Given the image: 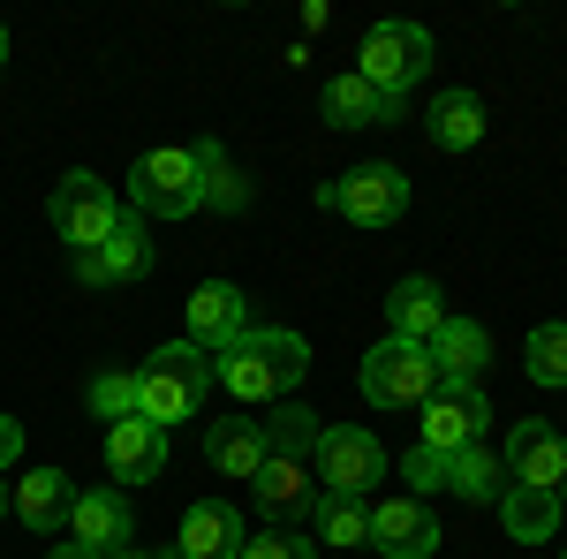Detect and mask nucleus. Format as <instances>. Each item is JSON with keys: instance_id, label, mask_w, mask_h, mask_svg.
<instances>
[{"instance_id": "f257e3e1", "label": "nucleus", "mask_w": 567, "mask_h": 559, "mask_svg": "<svg viewBox=\"0 0 567 559\" xmlns=\"http://www.w3.org/2000/svg\"><path fill=\"white\" fill-rule=\"evenodd\" d=\"M310 371V348L303 333L288 325H250L243 341H227L213 355V386L235 393V408H258V401H288Z\"/></svg>"}, {"instance_id": "f03ea898", "label": "nucleus", "mask_w": 567, "mask_h": 559, "mask_svg": "<svg viewBox=\"0 0 567 559\" xmlns=\"http://www.w3.org/2000/svg\"><path fill=\"white\" fill-rule=\"evenodd\" d=\"M205 393H213V355L189 341H167L152 348L144 363H136V416L144 424H189L197 408H205Z\"/></svg>"}, {"instance_id": "7ed1b4c3", "label": "nucleus", "mask_w": 567, "mask_h": 559, "mask_svg": "<svg viewBox=\"0 0 567 559\" xmlns=\"http://www.w3.org/2000/svg\"><path fill=\"white\" fill-rule=\"evenodd\" d=\"M130 213L136 219H189L205 213V182H197V152L189 144H159L130 167Z\"/></svg>"}, {"instance_id": "20e7f679", "label": "nucleus", "mask_w": 567, "mask_h": 559, "mask_svg": "<svg viewBox=\"0 0 567 559\" xmlns=\"http://www.w3.org/2000/svg\"><path fill=\"white\" fill-rule=\"evenodd\" d=\"M45 219H53V235H61V250L69 258H91L106 235H114V219H122V197L99 182L91 167L76 174H61L53 182V197H45Z\"/></svg>"}, {"instance_id": "39448f33", "label": "nucleus", "mask_w": 567, "mask_h": 559, "mask_svg": "<svg viewBox=\"0 0 567 559\" xmlns=\"http://www.w3.org/2000/svg\"><path fill=\"white\" fill-rule=\"evenodd\" d=\"M432 69V31L424 23H371L363 31V53H355V76L379 91V99H409V84Z\"/></svg>"}, {"instance_id": "423d86ee", "label": "nucleus", "mask_w": 567, "mask_h": 559, "mask_svg": "<svg viewBox=\"0 0 567 559\" xmlns=\"http://www.w3.org/2000/svg\"><path fill=\"white\" fill-rule=\"evenodd\" d=\"M318 205L333 219H349V227H393V219L409 213V174L393 167V159H371V167L333 174L318 189Z\"/></svg>"}, {"instance_id": "0eeeda50", "label": "nucleus", "mask_w": 567, "mask_h": 559, "mask_svg": "<svg viewBox=\"0 0 567 559\" xmlns=\"http://www.w3.org/2000/svg\"><path fill=\"white\" fill-rule=\"evenodd\" d=\"M310 476H318V491H333V499H363V491L386 476V446L363 424H326L318 446H310Z\"/></svg>"}, {"instance_id": "6e6552de", "label": "nucleus", "mask_w": 567, "mask_h": 559, "mask_svg": "<svg viewBox=\"0 0 567 559\" xmlns=\"http://www.w3.org/2000/svg\"><path fill=\"white\" fill-rule=\"evenodd\" d=\"M355 386H363V401L371 408H424L439 393V371H432V355L416 341H379L371 355H363V371H355Z\"/></svg>"}, {"instance_id": "1a4fd4ad", "label": "nucleus", "mask_w": 567, "mask_h": 559, "mask_svg": "<svg viewBox=\"0 0 567 559\" xmlns=\"http://www.w3.org/2000/svg\"><path fill=\"white\" fill-rule=\"evenodd\" d=\"M69 537H76L84 552H99V559L130 552V537H136L130 499H122L114 484H76V507H69Z\"/></svg>"}, {"instance_id": "9d476101", "label": "nucleus", "mask_w": 567, "mask_h": 559, "mask_svg": "<svg viewBox=\"0 0 567 559\" xmlns=\"http://www.w3.org/2000/svg\"><path fill=\"white\" fill-rule=\"evenodd\" d=\"M484 424H492V401L484 386H439L424 401V438L416 446H432V454H462V446H477Z\"/></svg>"}, {"instance_id": "9b49d317", "label": "nucleus", "mask_w": 567, "mask_h": 559, "mask_svg": "<svg viewBox=\"0 0 567 559\" xmlns=\"http://www.w3.org/2000/svg\"><path fill=\"white\" fill-rule=\"evenodd\" d=\"M250 333V296L235 288V280H205L197 296H189V318H182V341L219 355L227 341H243Z\"/></svg>"}, {"instance_id": "f8f14e48", "label": "nucleus", "mask_w": 567, "mask_h": 559, "mask_svg": "<svg viewBox=\"0 0 567 559\" xmlns=\"http://www.w3.org/2000/svg\"><path fill=\"white\" fill-rule=\"evenodd\" d=\"M152 258H159V250H152L144 219L122 213V219H114V235H106L91 258H76V280H84V288H122V280H144V272H152Z\"/></svg>"}, {"instance_id": "ddd939ff", "label": "nucleus", "mask_w": 567, "mask_h": 559, "mask_svg": "<svg viewBox=\"0 0 567 559\" xmlns=\"http://www.w3.org/2000/svg\"><path fill=\"white\" fill-rule=\"evenodd\" d=\"M371 552H386V559H432L439 552V521L424 499H379L371 507Z\"/></svg>"}, {"instance_id": "4468645a", "label": "nucleus", "mask_w": 567, "mask_h": 559, "mask_svg": "<svg viewBox=\"0 0 567 559\" xmlns=\"http://www.w3.org/2000/svg\"><path fill=\"white\" fill-rule=\"evenodd\" d=\"M250 499H258V515L265 521H310L318 515V476L303 469V462H288V454H272L258 476H250Z\"/></svg>"}, {"instance_id": "2eb2a0df", "label": "nucleus", "mask_w": 567, "mask_h": 559, "mask_svg": "<svg viewBox=\"0 0 567 559\" xmlns=\"http://www.w3.org/2000/svg\"><path fill=\"white\" fill-rule=\"evenodd\" d=\"M507 484H537V491H560L567 484V438L553 424H515L507 431Z\"/></svg>"}, {"instance_id": "dca6fc26", "label": "nucleus", "mask_w": 567, "mask_h": 559, "mask_svg": "<svg viewBox=\"0 0 567 559\" xmlns=\"http://www.w3.org/2000/svg\"><path fill=\"white\" fill-rule=\"evenodd\" d=\"M424 355H432L439 386H484V371H492V333H484L477 318H446Z\"/></svg>"}, {"instance_id": "f3484780", "label": "nucleus", "mask_w": 567, "mask_h": 559, "mask_svg": "<svg viewBox=\"0 0 567 559\" xmlns=\"http://www.w3.org/2000/svg\"><path fill=\"white\" fill-rule=\"evenodd\" d=\"M243 507H227V499H197L189 515H182V545L167 559H235L243 552Z\"/></svg>"}, {"instance_id": "a211bd4d", "label": "nucleus", "mask_w": 567, "mask_h": 559, "mask_svg": "<svg viewBox=\"0 0 567 559\" xmlns=\"http://www.w3.org/2000/svg\"><path fill=\"white\" fill-rule=\"evenodd\" d=\"M8 507H16V521L31 537H61L69 529V507H76V484L61 469H31L23 484H8Z\"/></svg>"}, {"instance_id": "6ab92c4d", "label": "nucleus", "mask_w": 567, "mask_h": 559, "mask_svg": "<svg viewBox=\"0 0 567 559\" xmlns=\"http://www.w3.org/2000/svg\"><path fill=\"white\" fill-rule=\"evenodd\" d=\"M106 469H114V484H152V476L167 469V431L144 424V416L106 424Z\"/></svg>"}, {"instance_id": "aec40b11", "label": "nucleus", "mask_w": 567, "mask_h": 559, "mask_svg": "<svg viewBox=\"0 0 567 559\" xmlns=\"http://www.w3.org/2000/svg\"><path fill=\"white\" fill-rule=\"evenodd\" d=\"M446 318H454V310H446V296H439V280H424V272L393 280V296H386V325H393V341L432 348V333L446 325Z\"/></svg>"}, {"instance_id": "412c9836", "label": "nucleus", "mask_w": 567, "mask_h": 559, "mask_svg": "<svg viewBox=\"0 0 567 559\" xmlns=\"http://www.w3.org/2000/svg\"><path fill=\"white\" fill-rule=\"evenodd\" d=\"M318 114H326V130H386V122H401V106H393V99H379V91L363 84L355 69L318 91Z\"/></svg>"}, {"instance_id": "4be33fe9", "label": "nucleus", "mask_w": 567, "mask_h": 559, "mask_svg": "<svg viewBox=\"0 0 567 559\" xmlns=\"http://www.w3.org/2000/svg\"><path fill=\"white\" fill-rule=\"evenodd\" d=\"M205 462H213L219 476H235V484H250V476L272 462L265 424H250V416H227V424H213V431H205Z\"/></svg>"}, {"instance_id": "5701e85b", "label": "nucleus", "mask_w": 567, "mask_h": 559, "mask_svg": "<svg viewBox=\"0 0 567 559\" xmlns=\"http://www.w3.org/2000/svg\"><path fill=\"white\" fill-rule=\"evenodd\" d=\"M424 136H432L439 152H477L484 144V99L477 91H439L432 106H424Z\"/></svg>"}, {"instance_id": "b1692460", "label": "nucleus", "mask_w": 567, "mask_h": 559, "mask_svg": "<svg viewBox=\"0 0 567 559\" xmlns=\"http://www.w3.org/2000/svg\"><path fill=\"white\" fill-rule=\"evenodd\" d=\"M499 529H507L515 545H553V529H560V491L507 484V491H499Z\"/></svg>"}, {"instance_id": "393cba45", "label": "nucleus", "mask_w": 567, "mask_h": 559, "mask_svg": "<svg viewBox=\"0 0 567 559\" xmlns=\"http://www.w3.org/2000/svg\"><path fill=\"white\" fill-rule=\"evenodd\" d=\"M197 152V182H205V213H250V174L227 159V144L219 136H205V144H189Z\"/></svg>"}, {"instance_id": "a878e982", "label": "nucleus", "mask_w": 567, "mask_h": 559, "mask_svg": "<svg viewBox=\"0 0 567 559\" xmlns=\"http://www.w3.org/2000/svg\"><path fill=\"white\" fill-rule=\"evenodd\" d=\"M446 491H454V499H470V507H499V491H507V462L477 438V446L446 454Z\"/></svg>"}, {"instance_id": "bb28decb", "label": "nucleus", "mask_w": 567, "mask_h": 559, "mask_svg": "<svg viewBox=\"0 0 567 559\" xmlns=\"http://www.w3.org/2000/svg\"><path fill=\"white\" fill-rule=\"evenodd\" d=\"M310 537H318V545H341V552H363V545H371V507L326 491V499H318V515H310Z\"/></svg>"}, {"instance_id": "cd10ccee", "label": "nucleus", "mask_w": 567, "mask_h": 559, "mask_svg": "<svg viewBox=\"0 0 567 559\" xmlns=\"http://www.w3.org/2000/svg\"><path fill=\"white\" fill-rule=\"evenodd\" d=\"M318 431H326V416H310L303 401H272V416H265V446L288 454V462H310Z\"/></svg>"}, {"instance_id": "c85d7f7f", "label": "nucleus", "mask_w": 567, "mask_h": 559, "mask_svg": "<svg viewBox=\"0 0 567 559\" xmlns=\"http://www.w3.org/2000/svg\"><path fill=\"white\" fill-rule=\"evenodd\" d=\"M523 371L537 379V386H567V325H560V318L529 333V348H523Z\"/></svg>"}, {"instance_id": "c756f323", "label": "nucleus", "mask_w": 567, "mask_h": 559, "mask_svg": "<svg viewBox=\"0 0 567 559\" xmlns=\"http://www.w3.org/2000/svg\"><path fill=\"white\" fill-rule=\"evenodd\" d=\"M84 401L99 408V424H122V416H136V371H99L84 386Z\"/></svg>"}, {"instance_id": "7c9ffc66", "label": "nucleus", "mask_w": 567, "mask_h": 559, "mask_svg": "<svg viewBox=\"0 0 567 559\" xmlns=\"http://www.w3.org/2000/svg\"><path fill=\"white\" fill-rule=\"evenodd\" d=\"M235 559H318V537H296V529H258V537H243V552Z\"/></svg>"}, {"instance_id": "2f4dec72", "label": "nucleus", "mask_w": 567, "mask_h": 559, "mask_svg": "<svg viewBox=\"0 0 567 559\" xmlns=\"http://www.w3.org/2000/svg\"><path fill=\"white\" fill-rule=\"evenodd\" d=\"M401 476L416 484L409 499H424V491H446V454H432V446H409V454H401Z\"/></svg>"}, {"instance_id": "473e14b6", "label": "nucleus", "mask_w": 567, "mask_h": 559, "mask_svg": "<svg viewBox=\"0 0 567 559\" xmlns=\"http://www.w3.org/2000/svg\"><path fill=\"white\" fill-rule=\"evenodd\" d=\"M16 454H23V424L0 416V469H16Z\"/></svg>"}, {"instance_id": "72a5a7b5", "label": "nucleus", "mask_w": 567, "mask_h": 559, "mask_svg": "<svg viewBox=\"0 0 567 559\" xmlns=\"http://www.w3.org/2000/svg\"><path fill=\"white\" fill-rule=\"evenodd\" d=\"M45 559H99V552H84L76 537H61V545H53V552H45Z\"/></svg>"}, {"instance_id": "f704fd0d", "label": "nucleus", "mask_w": 567, "mask_h": 559, "mask_svg": "<svg viewBox=\"0 0 567 559\" xmlns=\"http://www.w3.org/2000/svg\"><path fill=\"white\" fill-rule=\"evenodd\" d=\"M114 559H159V552H136V545H130V552H114Z\"/></svg>"}, {"instance_id": "c9c22d12", "label": "nucleus", "mask_w": 567, "mask_h": 559, "mask_svg": "<svg viewBox=\"0 0 567 559\" xmlns=\"http://www.w3.org/2000/svg\"><path fill=\"white\" fill-rule=\"evenodd\" d=\"M0 69H8V23H0Z\"/></svg>"}, {"instance_id": "e433bc0d", "label": "nucleus", "mask_w": 567, "mask_h": 559, "mask_svg": "<svg viewBox=\"0 0 567 559\" xmlns=\"http://www.w3.org/2000/svg\"><path fill=\"white\" fill-rule=\"evenodd\" d=\"M560 515H567V484H560Z\"/></svg>"}, {"instance_id": "4c0bfd02", "label": "nucleus", "mask_w": 567, "mask_h": 559, "mask_svg": "<svg viewBox=\"0 0 567 559\" xmlns=\"http://www.w3.org/2000/svg\"><path fill=\"white\" fill-rule=\"evenodd\" d=\"M0 507H8V484H0Z\"/></svg>"}, {"instance_id": "58836bf2", "label": "nucleus", "mask_w": 567, "mask_h": 559, "mask_svg": "<svg viewBox=\"0 0 567 559\" xmlns=\"http://www.w3.org/2000/svg\"><path fill=\"white\" fill-rule=\"evenodd\" d=\"M560 559H567V552H560Z\"/></svg>"}]
</instances>
